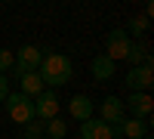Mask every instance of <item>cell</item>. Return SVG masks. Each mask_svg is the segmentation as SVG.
<instances>
[{
  "mask_svg": "<svg viewBox=\"0 0 154 139\" xmlns=\"http://www.w3.org/2000/svg\"><path fill=\"white\" fill-rule=\"evenodd\" d=\"M123 84H126V90H130V93H148L151 84H154V68H151V65L130 68V71H126V77H123Z\"/></svg>",
  "mask_w": 154,
  "mask_h": 139,
  "instance_id": "7",
  "label": "cell"
},
{
  "mask_svg": "<svg viewBox=\"0 0 154 139\" xmlns=\"http://www.w3.org/2000/svg\"><path fill=\"white\" fill-rule=\"evenodd\" d=\"M6 96H9V77L0 74V102H6Z\"/></svg>",
  "mask_w": 154,
  "mask_h": 139,
  "instance_id": "19",
  "label": "cell"
},
{
  "mask_svg": "<svg viewBox=\"0 0 154 139\" xmlns=\"http://www.w3.org/2000/svg\"><path fill=\"white\" fill-rule=\"evenodd\" d=\"M40 62H43V49L34 46V43H25V46L16 49V65H12V74H16V77L31 74V71L40 68Z\"/></svg>",
  "mask_w": 154,
  "mask_h": 139,
  "instance_id": "3",
  "label": "cell"
},
{
  "mask_svg": "<svg viewBox=\"0 0 154 139\" xmlns=\"http://www.w3.org/2000/svg\"><path fill=\"white\" fill-rule=\"evenodd\" d=\"M80 139H120V124H105L99 118H89L80 124Z\"/></svg>",
  "mask_w": 154,
  "mask_h": 139,
  "instance_id": "4",
  "label": "cell"
},
{
  "mask_svg": "<svg viewBox=\"0 0 154 139\" xmlns=\"http://www.w3.org/2000/svg\"><path fill=\"white\" fill-rule=\"evenodd\" d=\"M123 118H126L123 99H117V96H105V99H102V105H99V121H105V124H120Z\"/></svg>",
  "mask_w": 154,
  "mask_h": 139,
  "instance_id": "9",
  "label": "cell"
},
{
  "mask_svg": "<svg viewBox=\"0 0 154 139\" xmlns=\"http://www.w3.org/2000/svg\"><path fill=\"white\" fill-rule=\"evenodd\" d=\"M123 111H126V118L148 121V118H151V111H154V102H151V96H148V93H130V96L123 99Z\"/></svg>",
  "mask_w": 154,
  "mask_h": 139,
  "instance_id": "6",
  "label": "cell"
},
{
  "mask_svg": "<svg viewBox=\"0 0 154 139\" xmlns=\"http://www.w3.org/2000/svg\"><path fill=\"white\" fill-rule=\"evenodd\" d=\"M114 65H117V62H111L105 53H99V56L93 59V65H89V71H93V77H96V81H102V84H105V81H111Z\"/></svg>",
  "mask_w": 154,
  "mask_h": 139,
  "instance_id": "14",
  "label": "cell"
},
{
  "mask_svg": "<svg viewBox=\"0 0 154 139\" xmlns=\"http://www.w3.org/2000/svg\"><path fill=\"white\" fill-rule=\"evenodd\" d=\"M120 136H126V139H145V136H151V124L148 121H136V118H123L120 121Z\"/></svg>",
  "mask_w": 154,
  "mask_h": 139,
  "instance_id": "11",
  "label": "cell"
},
{
  "mask_svg": "<svg viewBox=\"0 0 154 139\" xmlns=\"http://www.w3.org/2000/svg\"><path fill=\"white\" fill-rule=\"evenodd\" d=\"M46 133H43V124H37V121H31V124H25L22 127V139H43Z\"/></svg>",
  "mask_w": 154,
  "mask_h": 139,
  "instance_id": "17",
  "label": "cell"
},
{
  "mask_svg": "<svg viewBox=\"0 0 154 139\" xmlns=\"http://www.w3.org/2000/svg\"><path fill=\"white\" fill-rule=\"evenodd\" d=\"M12 65H16V53L12 49H0V74L12 71Z\"/></svg>",
  "mask_w": 154,
  "mask_h": 139,
  "instance_id": "18",
  "label": "cell"
},
{
  "mask_svg": "<svg viewBox=\"0 0 154 139\" xmlns=\"http://www.w3.org/2000/svg\"><path fill=\"white\" fill-rule=\"evenodd\" d=\"M126 62H130V68H139V65H151V68H154V59H151V53H148V43H145V40H133V43H130Z\"/></svg>",
  "mask_w": 154,
  "mask_h": 139,
  "instance_id": "10",
  "label": "cell"
},
{
  "mask_svg": "<svg viewBox=\"0 0 154 139\" xmlns=\"http://www.w3.org/2000/svg\"><path fill=\"white\" fill-rule=\"evenodd\" d=\"M3 108H6V115L12 118V124H22V127H25V124L34 121V99L22 96V93H9Z\"/></svg>",
  "mask_w": 154,
  "mask_h": 139,
  "instance_id": "2",
  "label": "cell"
},
{
  "mask_svg": "<svg viewBox=\"0 0 154 139\" xmlns=\"http://www.w3.org/2000/svg\"><path fill=\"white\" fill-rule=\"evenodd\" d=\"M148 22H151V19H145V16H133V19H130V25H126V28H130V31H133L136 37H142V34L148 31ZM130 31H126V34H130Z\"/></svg>",
  "mask_w": 154,
  "mask_h": 139,
  "instance_id": "16",
  "label": "cell"
},
{
  "mask_svg": "<svg viewBox=\"0 0 154 139\" xmlns=\"http://www.w3.org/2000/svg\"><path fill=\"white\" fill-rule=\"evenodd\" d=\"M145 139H151V136H145Z\"/></svg>",
  "mask_w": 154,
  "mask_h": 139,
  "instance_id": "20",
  "label": "cell"
},
{
  "mask_svg": "<svg viewBox=\"0 0 154 139\" xmlns=\"http://www.w3.org/2000/svg\"><path fill=\"white\" fill-rule=\"evenodd\" d=\"M59 118V96L56 90H43L34 99V121H53Z\"/></svg>",
  "mask_w": 154,
  "mask_h": 139,
  "instance_id": "8",
  "label": "cell"
},
{
  "mask_svg": "<svg viewBox=\"0 0 154 139\" xmlns=\"http://www.w3.org/2000/svg\"><path fill=\"white\" fill-rule=\"evenodd\" d=\"M19 84H22V90H19V93H22V96H28V99H37V96H40V93L46 90L37 71H31V74H22V77H19Z\"/></svg>",
  "mask_w": 154,
  "mask_h": 139,
  "instance_id": "13",
  "label": "cell"
},
{
  "mask_svg": "<svg viewBox=\"0 0 154 139\" xmlns=\"http://www.w3.org/2000/svg\"><path fill=\"white\" fill-rule=\"evenodd\" d=\"M68 111H71V118H74V121H80V124L89 121V118H93V99H86L83 93H80V96H74L71 102H68Z\"/></svg>",
  "mask_w": 154,
  "mask_h": 139,
  "instance_id": "12",
  "label": "cell"
},
{
  "mask_svg": "<svg viewBox=\"0 0 154 139\" xmlns=\"http://www.w3.org/2000/svg\"><path fill=\"white\" fill-rule=\"evenodd\" d=\"M43 133H46L49 139H65V136H68V124H62V118H53V121L43 124Z\"/></svg>",
  "mask_w": 154,
  "mask_h": 139,
  "instance_id": "15",
  "label": "cell"
},
{
  "mask_svg": "<svg viewBox=\"0 0 154 139\" xmlns=\"http://www.w3.org/2000/svg\"><path fill=\"white\" fill-rule=\"evenodd\" d=\"M130 43H133V37L126 34V28H114L105 37V56L111 62H120V59H126V53H130Z\"/></svg>",
  "mask_w": 154,
  "mask_h": 139,
  "instance_id": "5",
  "label": "cell"
},
{
  "mask_svg": "<svg viewBox=\"0 0 154 139\" xmlns=\"http://www.w3.org/2000/svg\"><path fill=\"white\" fill-rule=\"evenodd\" d=\"M37 74H40L46 90H56V87H65L74 77V65L65 53H43V62L37 68Z\"/></svg>",
  "mask_w": 154,
  "mask_h": 139,
  "instance_id": "1",
  "label": "cell"
}]
</instances>
